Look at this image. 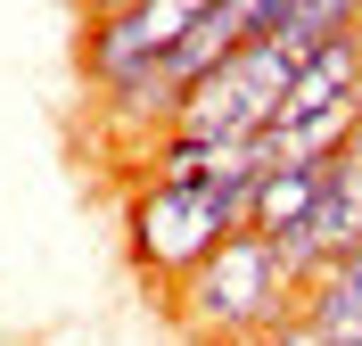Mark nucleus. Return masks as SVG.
<instances>
[{"instance_id": "nucleus-4", "label": "nucleus", "mask_w": 362, "mask_h": 346, "mask_svg": "<svg viewBox=\"0 0 362 346\" xmlns=\"http://www.w3.org/2000/svg\"><path fill=\"white\" fill-rule=\"evenodd\" d=\"M206 0H132V8H115V17H90L83 33V74L90 91H115V83H132V74H157L173 58V42L198 25Z\"/></svg>"}, {"instance_id": "nucleus-9", "label": "nucleus", "mask_w": 362, "mask_h": 346, "mask_svg": "<svg viewBox=\"0 0 362 346\" xmlns=\"http://www.w3.org/2000/svg\"><path fill=\"white\" fill-rule=\"evenodd\" d=\"M338 182H346V190H354V198H362V124H354V140H346V149H338Z\"/></svg>"}, {"instance_id": "nucleus-7", "label": "nucleus", "mask_w": 362, "mask_h": 346, "mask_svg": "<svg viewBox=\"0 0 362 346\" xmlns=\"http://www.w3.org/2000/svg\"><path fill=\"white\" fill-rule=\"evenodd\" d=\"M338 33H362V0H288L280 25H272V42L288 50V58H313V50L338 42Z\"/></svg>"}, {"instance_id": "nucleus-5", "label": "nucleus", "mask_w": 362, "mask_h": 346, "mask_svg": "<svg viewBox=\"0 0 362 346\" xmlns=\"http://www.w3.org/2000/svg\"><path fill=\"white\" fill-rule=\"evenodd\" d=\"M296 313H305L329 346H362V248L338 255V264L305 289V305H296Z\"/></svg>"}, {"instance_id": "nucleus-8", "label": "nucleus", "mask_w": 362, "mask_h": 346, "mask_svg": "<svg viewBox=\"0 0 362 346\" xmlns=\"http://www.w3.org/2000/svg\"><path fill=\"white\" fill-rule=\"evenodd\" d=\"M247 346H329V338H321V330L305 322V313H288V322H272V330H255Z\"/></svg>"}, {"instance_id": "nucleus-6", "label": "nucleus", "mask_w": 362, "mask_h": 346, "mask_svg": "<svg viewBox=\"0 0 362 346\" xmlns=\"http://www.w3.org/2000/svg\"><path fill=\"white\" fill-rule=\"evenodd\" d=\"M329 173H338V157L329 165H272L264 182H255V231H264V239H288V231L313 214V198L329 190Z\"/></svg>"}, {"instance_id": "nucleus-10", "label": "nucleus", "mask_w": 362, "mask_h": 346, "mask_svg": "<svg viewBox=\"0 0 362 346\" xmlns=\"http://www.w3.org/2000/svg\"><path fill=\"white\" fill-rule=\"evenodd\" d=\"M83 8L90 17H115V8H132V0H83Z\"/></svg>"}, {"instance_id": "nucleus-2", "label": "nucleus", "mask_w": 362, "mask_h": 346, "mask_svg": "<svg viewBox=\"0 0 362 346\" xmlns=\"http://www.w3.org/2000/svg\"><path fill=\"white\" fill-rule=\"evenodd\" d=\"M230 207L214 182H140L132 207H124V239H132V264L148 280H165V289H181V280L198 272L206 255L230 239Z\"/></svg>"}, {"instance_id": "nucleus-3", "label": "nucleus", "mask_w": 362, "mask_h": 346, "mask_svg": "<svg viewBox=\"0 0 362 346\" xmlns=\"http://www.w3.org/2000/svg\"><path fill=\"white\" fill-rule=\"evenodd\" d=\"M288 74H296V58L272 42V33H264V42H239L214 74H198V83L181 91V132L223 140V149H247V140H264L272 124H280Z\"/></svg>"}, {"instance_id": "nucleus-1", "label": "nucleus", "mask_w": 362, "mask_h": 346, "mask_svg": "<svg viewBox=\"0 0 362 346\" xmlns=\"http://www.w3.org/2000/svg\"><path fill=\"white\" fill-rule=\"evenodd\" d=\"M296 305H305V289H296V272H288V255H280V239H264V231H230L223 248H214L198 272L173 289V322L189 330V338L247 346L255 330L288 322Z\"/></svg>"}]
</instances>
